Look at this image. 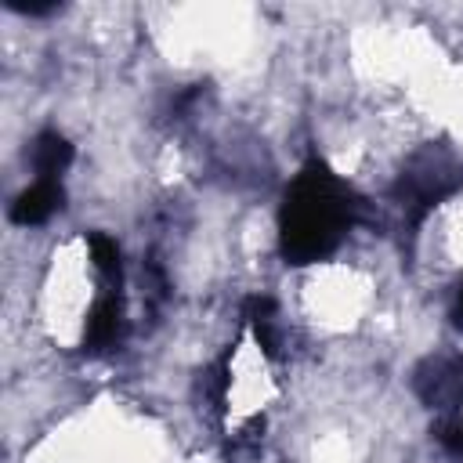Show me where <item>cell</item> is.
Masks as SVG:
<instances>
[{
  "mask_svg": "<svg viewBox=\"0 0 463 463\" xmlns=\"http://www.w3.org/2000/svg\"><path fill=\"white\" fill-rule=\"evenodd\" d=\"M365 199L329 170L326 159L307 156L293 174L279 206V253L286 264L304 268L329 260L347 232L358 224Z\"/></svg>",
  "mask_w": 463,
  "mask_h": 463,
  "instance_id": "cell-1",
  "label": "cell"
},
{
  "mask_svg": "<svg viewBox=\"0 0 463 463\" xmlns=\"http://www.w3.org/2000/svg\"><path fill=\"white\" fill-rule=\"evenodd\" d=\"M456 192H463V159H459V152L449 141L420 145L405 159L402 174L391 184V203L402 210V228L409 232V239L427 221V213L438 210Z\"/></svg>",
  "mask_w": 463,
  "mask_h": 463,
  "instance_id": "cell-2",
  "label": "cell"
},
{
  "mask_svg": "<svg viewBox=\"0 0 463 463\" xmlns=\"http://www.w3.org/2000/svg\"><path fill=\"white\" fill-rule=\"evenodd\" d=\"M127 333V311H123V286H105L101 297L90 304L87 311V326H83V351L101 354L123 344Z\"/></svg>",
  "mask_w": 463,
  "mask_h": 463,
  "instance_id": "cell-3",
  "label": "cell"
},
{
  "mask_svg": "<svg viewBox=\"0 0 463 463\" xmlns=\"http://www.w3.org/2000/svg\"><path fill=\"white\" fill-rule=\"evenodd\" d=\"M416 394L430 409L463 402V358H427L416 369Z\"/></svg>",
  "mask_w": 463,
  "mask_h": 463,
  "instance_id": "cell-4",
  "label": "cell"
},
{
  "mask_svg": "<svg viewBox=\"0 0 463 463\" xmlns=\"http://www.w3.org/2000/svg\"><path fill=\"white\" fill-rule=\"evenodd\" d=\"M61 203H65V192H61L58 181H33L25 192L14 195L11 221L14 224H25V228L29 224H43L47 217H54L61 210Z\"/></svg>",
  "mask_w": 463,
  "mask_h": 463,
  "instance_id": "cell-5",
  "label": "cell"
},
{
  "mask_svg": "<svg viewBox=\"0 0 463 463\" xmlns=\"http://www.w3.org/2000/svg\"><path fill=\"white\" fill-rule=\"evenodd\" d=\"M29 159H33L36 181H58V174L72 163V145H69V137L58 134V130H40V134L33 137Z\"/></svg>",
  "mask_w": 463,
  "mask_h": 463,
  "instance_id": "cell-6",
  "label": "cell"
},
{
  "mask_svg": "<svg viewBox=\"0 0 463 463\" xmlns=\"http://www.w3.org/2000/svg\"><path fill=\"white\" fill-rule=\"evenodd\" d=\"M242 318H246V326L253 329L257 347H260L268 358H279V315H275V300L264 297V293L250 297L246 307H242Z\"/></svg>",
  "mask_w": 463,
  "mask_h": 463,
  "instance_id": "cell-7",
  "label": "cell"
},
{
  "mask_svg": "<svg viewBox=\"0 0 463 463\" xmlns=\"http://www.w3.org/2000/svg\"><path fill=\"white\" fill-rule=\"evenodd\" d=\"M87 246H90V260H94L101 282H105V286H123V257H119V242H116L112 235H105V232H94V235L87 239Z\"/></svg>",
  "mask_w": 463,
  "mask_h": 463,
  "instance_id": "cell-8",
  "label": "cell"
},
{
  "mask_svg": "<svg viewBox=\"0 0 463 463\" xmlns=\"http://www.w3.org/2000/svg\"><path fill=\"white\" fill-rule=\"evenodd\" d=\"M438 441H441L445 449H452V452L463 456V420H445V423L438 427Z\"/></svg>",
  "mask_w": 463,
  "mask_h": 463,
  "instance_id": "cell-9",
  "label": "cell"
},
{
  "mask_svg": "<svg viewBox=\"0 0 463 463\" xmlns=\"http://www.w3.org/2000/svg\"><path fill=\"white\" fill-rule=\"evenodd\" d=\"M452 326H456V329H463V279H459L456 297H452Z\"/></svg>",
  "mask_w": 463,
  "mask_h": 463,
  "instance_id": "cell-10",
  "label": "cell"
}]
</instances>
